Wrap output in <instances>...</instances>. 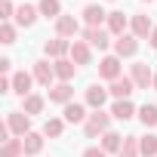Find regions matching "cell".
I'll use <instances>...</instances> for the list:
<instances>
[{
    "mask_svg": "<svg viewBox=\"0 0 157 157\" xmlns=\"http://www.w3.org/2000/svg\"><path fill=\"white\" fill-rule=\"evenodd\" d=\"M117 157H142V148H139V136H123V148Z\"/></svg>",
    "mask_w": 157,
    "mask_h": 157,
    "instance_id": "d4e9b609",
    "label": "cell"
},
{
    "mask_svg": "<svg viewBox=\"0 0 157 157\" xmlns=\"http://www.w3.org/2000/svg\"><path fill=\"white\" fill-rule=\"evenodd\" d=\"M129 28H132V34H136L139 40H142V37H151V31H154V25H151V19H148V16H132Z\"/></svg>",
    "mask_w": 157,
    "mask_h": 157,
    "instance_id": "44dd1931",
    "label": "cell"
},
{
    "mask_svg": "<svg viewBox=\"0 0 157 157\" xmlns=\"http://www.w3.org/2000/svg\"><path fill=\"white\" fill-rule=\"evenodd\" d=\"M111 117H117V120H132V117H136V105H132L129 99H120V102H114Z\"/></svg>",
    "mask_w": 157,
    "mask_h": 157,
    "instance_id": "7402d4cb",
    "label": "cell"
},
{
    "mask_svg": "<svg viewBox=\"0 0 157 157\" xmlns=\"http://www.w3.org/2000/svg\"><path fill=\"white\" fill-rule=\"evenodd\" d=\"M139 120L145 126H157V105H142L139 108Z\"/></svg>",
    "mask_w": 157,
    "mask_h": 157,
    "instance_id": "f546056e",
    "label": "cell"
},
{
    "mask_svg": "<svg viewBox=\"0 0 157 157\" xmlns=\"http://www.w3.org/2000/svg\"><path fill=\"white\" fill-rule=\"evenodd\" d=\"M0 157H25V142L22 139H6L0 145Z\"/></svg>",
    "mask_w": 157,
    "mask_h": 157,
    "instance_id": "603a6c76",
    "label": "cell"
},
{
    "mask_svg": "<svg viewBox=\"0 0 157 157\" xmlns=\"http://www.w3.org/2000/svg\"><path fill=\"white\" fill-rule=\"evenodd\" d=\"M129 80L136 83V90H148V86L154 83V71L148 68V62H136V65L129 68Z\"/></svg>",
    "mask_w": 157,
    "mask_h": 157,
    "instance_id": "3957f363",
    "label": "cell"
},
{
    "mask_svg": "<svg viewBox=\"0 0 157 157\" xmlns=\"http://www.w3.org/2000/svg\"><path fill=\"white\" fill-rule=\"evenodd\" d=\"M83 157H108V154H105L102 148H86V151H83Z\"/></svg>",
    "mask_w": 157,
    "mask_h": 157,
    "instance_id": "836d02e7",
    "label": "cell"
},
{
    "mask_svg": "<svg viewBox=\"0 0 157 157\" xmlns=\"http://www.w3.org/2000/svg\"><path fill=\"white\" fill-rule=\"evenodd\" d=\"M43 52L49 56V59H65V56H71V40H65V37H56V40H46V46H43Z\"/></svg>",
    "mask_w": 157,
    "mask_h": 157,
    "instance_id": "8992f818",
    "label": "cell"
},
{
    "mask_svg": "<svg viewBox=\"0 0 157 157\" xmlns=\"http://www.w3.org/2000/svg\"><path fill=\"white\" fill-rule=\"evenodd\" d=\"M108 34L111 37H123L126 34V28H129V22H126V16L123 13H108Z\"/></svg>",
    "mask_w": 157,
    "mask_h": 157,
    "instance_id": "4fadbf2b",
    "label": "cell"
},
{
    "mask_svg": "<svg viewBox=\"0 0 157 157\" xmlns=\"http://www.w3.org/2000/svg\"><path fill=\"white\" fill-rule=\"evenodd\" d=\"M37 6H28V3H22L19 10H16V25H22V28H31L34 22H37Z\"/></svg>",
    "mask_w": 157,
    "mask_h": 157,
    "instance_id": "e0dca14e",
    "label": "cell"
},
{
    "mask_svg": "<svg viewBox=\"0 0 157 157\" xmlns=\"http://www.w3.org/2000/svg\"><path fill=\"white\" fill-rule=\"evenodd\" d=\"M83 40H86L90 46H96V49H108V46H111L108 28H86V31H83Z\"/></svg>",
    "mask_w": 157,
    "mask_h": 157,
    "instance_id": "5b68a950",
    "label": "cell"
},
{
    "mask_svg": "<svg viewBox=\"0 0 157 157\" xmlns=\"http://www.w3.org/2000/svg\"><path fill=\"white\" fill-rule=\"evenodd\" d=\"M77 31H80V25H77V19L74 16H59L56 19V37H74Z\"/></svg>",
    "mask_w": 157,
    "mask_h": 157,
    "instance_id": "9c48e42d",
    "label": "cell"
},
{
    "mask_svg": "<svg viewBox=\"0 0 157 157\" xmlns=\"http://www.w3.org/2000/svg\"><path fill=\"white\" fill-rule=\"evenodd\" d=\"M83 22H86V28H102V22H108V13L99 3H90V6H83Z\"/></svg>",
    "mask_w": 157,
    "mask_h": 157,
    "instance_id": "ba28073f",
    "label": "cell"
},
{
    "mask_svg": "<svg viewBox=\"0 0 157 157\" xmlns=\"http://www.w3.org/2000/svg\"><path fill=\"white\" fill-rule=\"evenodd\" d=\"M90 59H93V49H90L86 40H74L71 43V62L74 65H90Z\"/></svg>",
    "mask_w": 157,
    "mask_h": 157,
    "instance_id": "30bf717a",
    "label": "cell"
},
{
    "mask_svg": "<svg viewBox=\"0 0 157 157\" xmlns=\"http://www.w3.org/2000/svg\"><path fill=\"white\" fill-rule=\"evenodd\" d=\"M62 114H65V123H86V117H90L86 105H77V102H68Z\"/></svg>",
    "mask_w": 157,
    "mask_h": 157,
    "instance_id": "9a60e30c",
    "label": "cell"
},
{
    "mask_svg": "<svg viewBox=\"0 0 157 157\" xmlns=\"http://www.w3.org/2000/svg\"><path fill=\"white\" fill-rule=\"evenodd\" d=\"M99 74L105 77V80H117V77H120V59L117 56H105L99 62Z\"/></svg>",
    "mask_w": 157,
    "mask_h": 157,
    "instance_id": "7c38bea8",
    "label": "cell"
},
{
    "mask_svg": "<svg viewBox=\"0 0 157 157\" xmlns=\"http://www.w3.org/2000/svg\"><path fill=\"white\" fill-rule=\"evenodd\" d=\"M65 132V120H59V117H49L46 123H43V136H52V139H59Z\"/></svg>",
    "mask_w": 157,
    "mask_h": 157,
    "instance_id": "f1b7e54d",
    "label": "cell"
},
{
    "mask_svg": "<svg viewBox=\"0 0 157 157\" xmlns=\"http://www.w3.org/2000/svg\"><path fill=\"white\" fill-rule=\"evenodd\" d=\"M22 142H25V154H28V157H31V154H40V151H43V136H40V132H28V136H25Z\"/></svg>",
    "mask_w": 157,
    "mask_h": 157,
    "instance_id": "484cf974",
    "label": "cell"
},
{
    "mask_svg": "<svg viewBox=\"0 0 157 157\" xmlns=\"http://www.w3.org/2000/svg\"><path fill=\"white\" fill-rule=\"evenodd\" d=\"M111 93L105 90V86H99V83H93L90 90H86V105L93 108V111H102V105H105V99H108Z\"/></svg>",
    "mask_w": 157,
    "mask_h": 157,
    "instance_id": "5bb4252c",
    "label": "cell"
},
{
    "mask_svg": "<svg viewBox=\"0 0 157 157\" xmlns=\"http://www.w3.org/2000/svg\"><path fill=\"white\" fill-rule=\"evenodd\" d=\"M120 148H123V136L114 132V129H108V132L102 136V151H105V154H120Z\"/></svg>",
    "mask_w": 157,
    "mask_h": 157,
    "instance_id": "ac0fdd59",
    "label": "cell"
},
{
    "mask_svg": "<svg viewBox=\"0 0 157 157\" xmlns=\"http://www.w3.org/2000/svg\"><path fill=\"white\" fill-rule=\"evenodd\" d=\"M52 68H56V77H59V83H68L71 77H74V71H77V65H74L71 59H59V62H52Z\"/></svg>",
    "mask_w": 157,
    "mask_h": 157,
    "instance_id": "ffe728a7",
    "label": "cell"
},
{
    "mask_svg": "<svg viewBox=\"0 0 157 157\" xmlns=\"http://www.w3.org/2000/svg\"><path fill=\"white\" fill-rule=\"evenodd\" d=\"M108 93L120 102V99H129L132 93H136V83L129 80V77H117V80H111V86H108Z\"/></svg>",
    "mask_w": 157,
    "mask_h": 157,
    "instance_id": "52a82bcc",
    "label": "cell"
},
{
    "mask_svg": "<svg viewBox=\"0 0 157 157\" xmlns=\"http://www.w3.org/2000/svg\"><path fill=\"white\" fill-rule=\"evenodd\" d=\"M10 68H13V62H10V59H0V71H3V74H6Z\"/></svg>",
    "mask_w": 157,
    "mask_h": 157,
    "instance_id": "e575fe53",
    "label": "cell"
},
{
    "mask_svg": "<svg viewBox=\"0 0 157 157\" xmlns=\"http://www.w3.org/2000/svg\"><path fill=\"white\" fill-rule=\"evenodd\" d=\"M52 77H56V68H52L49 62H34V80H37V83L49 86V83H52Z\"/></svg>",
    "mask_w": 157,
    "mask_h": 157,
    "instance_id": "d6986e66",
    "label": "cell"
},
{
    "mask_svg": "<svg viewBox=\"0 0 157 157\" xmlns=\"http://www.w3.org/2000/svg\"><path fill=\"white\" fill-rule=\"evenodd\" d=\"M6 126H10V132H13L16 139H25V136L31 132V117H28L25 111H10V114H6Z\"/></svg>",
    "mask_w": 157,
    "mask_h": 157,
    "instance_id": "7a4b0ae2",
    "label": "cell"
},
{
    "mask_svg": "<svg viewBox=\"0 0 157 157\" xmlns=\"http://www.w3.org/2000/svg\"><path fill=\"white\" fill-rule=\"evenodd\" d=\"M25 157H28V154H25Z\"/></svg>",
    "mask_w": 157,
    "mask_h": 157,
    "instance_id": "74e56055",
    "label": "cell"
},
{
    "mask_svg": "<svg viewBox=\"0 0 157 157\" xmlns=\"http://www.w3.org/2000/svg\"><path fill=\"white\" fill-rule=\"evenodd\" d=\"M0 43H16V28H13L10 22L0 25Z\"/></svg>",
    "mask_w": 157,
    "mask_h": 157,
    "instance_id": "4dcf8cb0",
    "label": "cell"
},
{
    "mask_svg": "<svg viewBox=\"0 0 157 157\" xmlns=\"http://www.w3.org/2000/svg\"><path fill=\"white\" fill-rule=\"evenodd\" d=\"M0 93H13V77H0Z\"/></svg>",
    "mask_w": 157,
    "mask_h": 157,
    "instance_id": "d6a6232c",
    "label": "cell"
},
{
    "mask_svg": "<svg viewBox=\"0 0 157 157\" xmlns=\"http://www.w3.org/2000/svg\"><path fill=\"white\" fill-rule=\"evenodd\" d=\"M31 83H34V74H28V71H16L13 74V93H19L22 99L31 96Z\"/></svg>",
    "mask_w": 157,
    "mask_h": 157,
    "instance_id": "8fae6325",
    "label": "cell"
},
{
    "mask_svg": "<svg viewBox=\"0 0 157 157\" xmlns=\"http://www.w3.org/2000/svg\"><path fill=\"white\" fill-rule=\"evenodd\" d=\"M148 43H151V46L157 49V25H154V31H151V37H148Z\"/></svg>",
    "mask_w": 157,
    "mask_h": 157,
    "instance_id": "d590c367",
    "label": "cell"
},
{
    "mask_svg": "<svg viewBox=\"0 0 157 157\" xmlns=\"http://www.w3.org/2000/svg\"><path fill=\"white\" fill-rule=\"evenodd\" d=\"M139 148H142V157H157V136L154 132L139 136Z\"/></svg>",
    "mask_w": 157,
    "mask_h": 157,
    "instance_id": "4316f807",
    "label": "cell"
},
{
    "mask_svg": "<svg viewBox=\"0 0 157 157\" xmlns=\"http://www.w3.org/2000/svg\"><path fill=\"white\" fill-rule=\"evenodd\" d=\"M71 99H74L71 83H56V86H49V102H56V105H68Z\"/></svg>",
    "mask_w": 157,
    "mask_h": 157,
    "instance_id": "2e32d148",
    "label": "cell"
},
{
    "mask_svg": "<svg viewBox=\"0 0 157 157\" xmlns=\"http://www.w3.org/2000/svg\"><path fill=\"white\" fill-rule=\"evenodd\" d=\"M139 52V37L136 34H123V37H114V56L117 59H129Z\"/></svg>",
    "mask_w": 157,
    "mask_h": 157,
    "instance_id": "277c9868",
    "label": "cell"
},
{
    "mask_svg": "<svg viewBox=\"0 0 157 157\" xmlns=\"http://www.w3.org/2000/svg\"><path fill=\"white\" fill-rule=\"evenodd\" d=\"M151 86H154V90H157V74H154V83H151Z\"/></svg>",
    "mask_w": 157,
    "mask_h": 157,
    "instance_id": "8d00e7d4",
    "label": "cell"
},
{
    "mask_svg": "<svg viewBox=\"0 0 157 157\" xmlns=\"http://www.w3.org/2000/svg\"><path fill=\"white\" fill-rule=\"evenodd\" d=\"M22 111L31 117V114H40L43 111V96H37V93H31V96H25L22 99Z\"/></svg>",
    "mask_w": 157,
    "mask_h": 157,
    "instance_id": "cb8c5ba5",
    "label": "cell"
},
{
    "mask_svg": "<svg viewBox=\"0 0 157 157\" xmlns=\"http://www.w3.org/2000/svg\"><path fill=\"white\" fill-rule=\"evenodd\" d=\"M16 10H19V6H13L10 0H3V3H0V16H3V22H6V19H16Z\"/></svg>",
    "mask_w": 157,
    "mask_h": 157,
    "instance_id": "1f68e13d",
    "label": "cell"
},
{
    "mask_svg": "<svg viewBox=\"0 0 157 157\" xmlns=\"http://www.w3.org/2000/svg\"><path fill=\"white\" fill-rule=\"evenodd\" d=\"M37 10H40V16H46V19H59V16H62V3H59V0H40Z\"/></svg>",
    "mask_w": 157,
    "mask_h": 157,
    "instance_id": "83f0119b",
    "label": "cell"
},
{
    "mask_svg": "<svg viewBox=\"0 0 157 157\" xmlns=\"http://www.w3.org/2000/svg\"><path fill=\"white\" fill-rule=\"evenodd\" d=\"M108 126H111V114H105V111H93V114L86 117V123H83V132H86L90 139H96V136H105Z\"/></svg>",
    "mask_w": 157,
    "mask_h": 157,
    "instance_id": "6da1fadb",
    "label": "cell"
}]
</instances>
